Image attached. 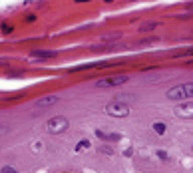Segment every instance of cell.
Returning a JSON list of instances; mask_svg holds the SVG:
<instances>
[{
    "instance_id": "cell-1",
    "label": "cell",
    "mask_w": 193,
    "mask_h": 173,
    "mask_svg": "<svg viewBox=\"0 0 193 173\" xmlns=\"http://www.w3.org/2000/svg\"><path fill=\"white\" fill-rule=\"evenodd\" d=\"M130 80L127 74H114V76H108V78H101V80H96L94 86L96 88H114V86H120V84H126Z\"/></svg>"
},
{
    "instance_id": "cell-2",
    "label": "cell",
    "mask_w": 193,
    "mask_h": 173,
    "mask_svg": "<svg viewBox=\"0 0 193 173\" xmlns=\"http://www.w3.org/2000/svg\"><path fill=\"white\" fill-rule=\"evenodd\" d=\"M68 125H70V121H68L64 115H54V117H50V120L46 121V130H48L50 133H62V131L68 130Z\"/></svg>"
},
{
    "instance_id": "cell-3",
    "label": "cell",
    "mask_w": 193,
    "mask_h": 173,
    "mask_svg": "<svg viewBox=\"0 0 193 173\" xmlns=\"http://www.w3.org/2000/svg\"><path fill=\"white\" fill-rule=\"evenodd\" d=\"M106 114L111 117H127L130 115V106L124 101H111L106 106Z\"/></svg>"
},
{
    "instance_id": "cell-4",
    "label": "cell",
    "mask_w": 193,
    "mask_h": 173,
    "mask_svg": "<svg viewBox=\"0 0 193 173\" xmlns=\"http://www.w3.org/2000/svg\"><path fill=\"white\" fill-rule=\"evenodd\" d=\"M173 114L179 120H193V101H181V104H177Z\"/></svg>"
},
{
    "instance_id": "cell-5",
    "label": "cell",
    "mask_w": 193,
    "mask_h": 173,
    "mask_svg": "<svg viewBox=\"0 0 193 173\" xmlns=\"http://www.w3.org/2000/svg\"><path fill=\"white\" fill-rule=\"evenodd\" d=\"M165 98H167V100H173V101H179V104H181V100H187V96H185V90H183V84L171 86L167 91H165Z\"/></svg>"
},
{
    "instance_id": "cell-6",
    "label": "cell",
    "mask_w": 193,
    "mask_h": 173,
    "mask_svg": "<svg viewBox=\"0 0 193 173\" xmlns=\"http://www.w3.org/2000/svg\"><path fill=\"white\" fill-rule=\"evenodd\" d=\"M58 104V96H44L40 100H36L34 107L36 110H44V107H50V106H56Z\"/></svg>"
},
{
    "instance_id": "cell-7",
    "label": "cell",
    "mask_w": 193,
    "mask_h": 173,
    "mask_svg": "<svg viewBox=\"0 0 193 173\" xmlns=\"http://www.w3.org/2000/svg\"><path fill=\"white\" fill-rule=\"evenodd\" d=\"M54 56H56V52H52V50H32L30 52V58H34V60H48Z\"/></svg>"
},
{
    "instance_id": "cell-8",
    "label": "cell",
    "mask_w": 193,
    "mask_h": 173,
    "mask_svg": "<svg viewBox=\"0 0 193 173\" xmlns=\"http://www.w3.org/2000/svg\"><path fill=\"white\" fill-rule=\"evenodd\" d=\"M161 26V20H151V22H143L140 24V32H150V30H155Z\"/></svg>"
},
{
    "instance_id": "cell-9",
    "label": "cell",
    "mask_w": 193,
    "mask_h": 173,
    "mask_svg": "<svg viewBox=\"0 0 193 173\" xmlns=\"http://www.w3.org/2000/svg\"><path fill=\"white\" fill-rule=\"evenodd\" d=\"M153 131L157 135H163L165 133V123H163V121H155V123H153Z\"/></svg>"
},
{
    "instance_id": "cell-10",
    "label": "cell",
    "mask_w": 193,
    "mask_h": 173,
    "mask_svg": "<svg viewBox=\"0 0 193 173\" xmlns=\"http://www.w3.org/2000/svg\"><path fill=\"white\" fill-rule=\"evenodd\" d=\"M183 90H185L187 100H191V98H193V82H185V84H183Z\"/></svg>"
},
{
    "instance_id": "cell-11",
    "label": "cell",
    "mask_w": 193,
    "mask_h": 173,
    "mask_svg": "<svg viewBox=\"0 0 193 173\" xmlns=\"http://www.w3.org/2000/svg\"><path fill=\"white\" fill-rule=\"evenodd\" d=\"M88 147H90V141H88V139L78 141V145H76V149H78V151H84V149H88Z\"/></svg>"
},
{
    "instance_id": "cell-12",
    "label": "cell",
    "mask_w": 193,
    "mask_h": 173,
    "mask_svg": "<svg viewBox=\"0 0 193 173\" xmlns=\"http://www.w3.org/2000/svg\"><path fill=\"white\" fill-rule=\"evenodd\" d=\"M117 38H120V34H106V36H104V42H108V44H110V42H114V40H117Z\"/></svg>"
},
{
    "instance_id": "cell-13",
    "label": "cell",
    "mask_w": 193,
    "mask_h": 173,
    "mask_svg": "<svg viewBox=\"0 0 193 173\" xmlns=\"http://www.w3.org/2000/svg\"><path fill=\"white\" fill-rule=\"evenodd\" d=\"M2 173H18V169L12 165H2Z\"/></svg>"
},
{
    "instance_id": "cell-14",
    "label": "cell",
    "mask_w": 193,
    "mask_h": 173,
    "mask_svg": "<svg viewBox=\"0 0 193 173\" xmlns=\"http://www.w3.org/2000/svg\"><path fill=\"white\" fill-rule=\"evenodd\" d=\"M151 42H157V38H150V40H140V46H143V44H151Z\"/></svg>"
},
{
    "instance_id": "cell-15",
    "label": "cell",
    "mask_w": 193,
    "mask_h": 173,
    "mask_svg": "<svg viewBox=\"0 0 193 173\" xmlns=\"http://www.w3.org/2000/svg\"><path fill=\"white\" fill-rule=\"evenodd\" d=\"M157 157H159V159H167V153H165V151H157Z\"/></svg>"
}]
</instances>
